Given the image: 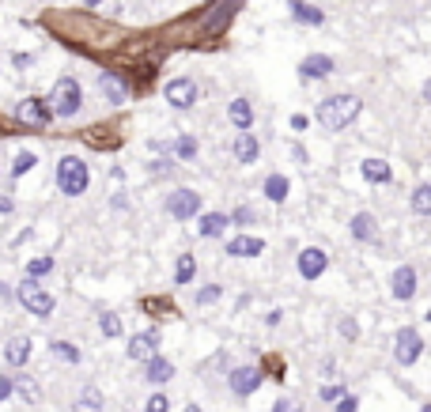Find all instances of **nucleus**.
<instances>
[{"mask_svg":"<svg viewBox=\"0 0 431 412\" xmlns=\"http://www.w3.org/2000/svg\"><path fill=\"white\" fill-rule=\"evenodd\" d=\"M156 348H159V337H156V333H137V337L129 341V355H132V360H151V355H156Z\"/></svg>","mask_w":431,"mask_h":412,"instance_id":"obj_12","label":"nucleus"},{"mask_svg":"<svg viewBox=\"0 0 431 412\" xmlns=\"http://www.w3.org/2000/svg\"><path fill=\"white\" fill-rule=\"evenodd\" d=\"M340 394H345V389H340V386H329V389H322V401H337Z\"/></svg>","mask_w":431,"mask_h":412,"instance_id":"obj_39","label":"nucleus"},{"mask_svg":"<svg viewBox=\"0 0 431 412\" xmlns=\"http://www.w3.org/2000/svg\"><path fill=\"white\" fill-rule=\"evenodd\" d=\"M227 216L224 212H208V216H201V235L205 238H216V235H224L227 231Z\"/></svg>","mask_w":431,"mask_h":412,"instance_id":"obj_19","label":"nucleus"},{"mask_svg":"<svg viewBox=\"0 0 431 412\" xmlns=\"http://www.w3.org/2000/svg\"><path fill=\"white\" fill-rule=\"evenodd\" d=\"M174 280H178V284H190V280H193V254L178 257V273H174Z\"/></svg>","mask_w":431,"mask_h":412,"instance_id":"obj_27","label":"nucleus"},{"mask_svg":"<svg viewBox=\"0 0 431 412\" xmlns=\"http://www.w3.org/2000/svg\"><path fill=\"white\" fill-rule=\"evenodd\" d=\"M197 208H201V197H197V189H174L167 197V212L174 220H193Z\"/></svg>","mask_w":431,"mask_h":412,"instance_id":"obj_7","label":"nucleus"},{"mask_svg":"<svg viewBox=\"0 0 431 412\" xmlns=\"http://www.w3.org/2000/svg\"><path fill=\"white\" fill-rule=\"evenodd\" d=\"M235 155H239V163H253V159H258V136H253L250 129H242V133H239Z\"/></svg>","mask_w":431,"mask_h":412,"instance_id":"obj_18","label":"nucleus"},{"mask_svg":"<svg viewBox=\"0 0 431 412\" xmlns=\"http://www.w3.org/2000/svg\"><path fill=\"white\" fill-rule=\"evenodd\" d=\"M360 114V99L356 95H333V99H326L318 106V125L322 129H348V122H356Z\"/></svg>","mask_w":431,"mask_h":412,"instance_id":"obj_1","label":"nucleus"},{"mask_svg":"<svg viewBox=\"0 0 431 412\" xmlns=\"http://www.w3.org/2000/svg\"><path fill=\"white\" fill-rule=\"evenodd\" d=\"M352 235H356V238H374L371 216H356V220H352Z\"/></svg>","mask_w":431,"mask_h":412,"instance_id":"obj_28","label":"nucleus"},{"mask_svg":"<svg viewBox=\"0 0 431 412\" xmlns=\"http://www.w3.org/2000/svg\"><path fill=\"white\" fill-rule=\"evenodd\" d=\"M4 360L12 363V367H23V363L30 360V337H16V341H8Z\"/></svg>","mask_w":431,"mask_h":412,"instance_id":"obj_16","label":"nucleus"},{"mask_svg":"<svg viewBox=\"0 0 431 412\" xmlns=\"http://www.w3.org/2000/svg\"><path fill=\"white\" fill-rule=\"evenodd\" d=\"M167 408H171L167 397H163V394H151V397H148V408H144V412H167Z\"/></svg>","mask_w":431,"mask_h":412,"instance_id":"obj_34","label":"nucleus"},{"mask_svg":"<svg viewBox=\"0 0 431 412\" xmlns=\"http://www.w3.org/2000/svg\"><path fill=\"white\" fill-rule=\"evenodd\" d=\"M12 389H19V394H23L27 401H38V386L30 382V378H23V375H19L16 382H12Z\"/></svg>","mask_w":431,"mask_h":412,"instance_id":"obj_30","label":"nucleus"},{"mask_svg":"<svg viewBox=\"0 0 431 412\" xmlns=\"http://www.w3.org/2000/svg\"><path fill=\"white\" fill-rule=\"evenodd\" d=\"M50 102L46 99H23L16 106V122L19 125H35V129H46L50 125Z\"/></svg>","mask_w":431,"mask_h":412,"instance_id":"obj_5","label":"nucleus"},{"mask_svg":"<svg viewBox=\"0 0 431 412\" xmlns=\"http://www.w3.org/2000/svg\"><path fill=\"white\" fill-rule=\"evenodd\" d=\"M424 99H427V102H431V80H427V83H424Z\"/></svg>","mask_w":431,"mask_h":412,"instance_id":"obj_43","label":"nucleus"},{"mask_svg":"<svg viewBox=\"0 0 431 412\" xmlns=\"http://www.w3.org/2000/svg\"><path fill=\"white\" fill-rule=\"evenodd\" d=\"M16 295H19V302H23L30 314H38V318H50V314H53V295L38 288V280H35V276L23 280V284L16 288Z\"/></svg>","mask_w":431,"mask_h":412,"instance_id":"obj_4","label":"nucleus"},{"mask_svg":"<svg viewBox=\"0 0 431 412\" xmlns=\"http://www.w3.org/2000/svg\"><path fill=\"white\" fill-rule=\"evenodd\" d=\"M299 72H303V80H322V76L333 72V61H329L326 53H314V57H306L299 64Z\"/></svg>","mask_w":431,"mask_h":412,"instance_id":"obj_13","label":"nucleus"},{"mask_svg":"<svg viewBox=\"0 0 431 412\" xmlns=\"http://www.w3.org/2000/svg\"><path fill=\"white\" fill-rule=\"evenodd\" d=\"M258 386H261V371H258V367H235V371H231V389H235L239 397H250Z\"/></svg>","mask_w":431,"mask_h":412,"instance_id":"obj_9","label":"nucleus"},{"mask_svg":"<svg viewBox=\"0 0 431 412\" xmlns=\"http://www.w3.org/2000/svg\"><path fill=\"white\" fill-rule=\"evenodd\" d=\"M98 88H103V95H106L110 102H125V99H129V88L117 80L114 72H103V76H98Z\"/></svg>","mask_w":431,"mask_h":412,"instance_id":"obj_14","label":"nucleus"},{"mask_svg":"<svg viewBox=\"0 0 431 412\" xmlns=\"http://www.w3.org/2000/svg\"><path fill=\"white\" fill-rule=\"evenodd\" d=\"M12 397V378H0V405Z\"/></svg>","mask_w":431,"mask_h":412,"instance_id":"obj_38","label":"nucleus"},{"mask_svg":"<svg viewBox=\"0 0 431 412\" xmlns=\"http://www.w3.org/2000/svg\"><path fill=\"white\" fill-rule=\"evenodd\" d=\"M390 291H393V299H413L416 295V269L413 265H401L393 273V280H390Z\"/></svg>","mask_w":431,"mask_h":412,"instance_id":"obj_11","label":"nucleus"},{"mask_svg":"<svg viewBox=\"0 0 431 412\" xmlns=\"http://www.w3.org/2000/svg\"><path fill=\"white\" fill-rule=\"evenodd\" d=\"M420 352H424V337H420L416 329H401V333H397V344H393L397 363H401V367L416 363V360H420Z\"/></svg>","mask_w":431,"mask_h":412,"instance_id":"obj_6","label":"nucleus"},{"mask_svg":"<svg viewBox=\"0 0 431 412\" xmlns=\"http://www.w3.org/2000/svg\"><path fill=\"white\" fill-rule=\"evenodd\" d=\"M171 375H174L171 360H163V355H151V360H148V382H167Z\"/></svg>","mask_w":431,"mask_h":412,"instance_id":"obj_21","label":"nucleus"},{"mask_svg":"<svg viewBox=\"0 0 431 412\" xmlns=\"http://www.w3.org/2000/svg\"><path fill=\"white\" fill-rule=\"evenodd\" d=\"M261 250H265L261 238H231V242H227V254L231 257H258Z\"/></svg>","mask_w":431,"mask_h":412,"instance_id":"obj_15","label":"nucleus"},{"mask_svg":"<svg viewBox=\"0 0 431 412\" xmlns=\"http://www.w3.org/2000/svg\"><path fill=\"white\" fill-rule=\"evenodd\" d=\"M424 412H431V405H427V408H424Z\"/></svg>","mask_w":431,"mask_h":412,"instance_id":"obj_44","label":"nucleus"},{"mask_svg":"<svg viewBox=\"0 0 431 412\" xmlns=\"http://www.w3.org/2000/svg\"><path fill=\"white\" fill-rule=\"evenodd\" d=\"M326 265H329V257H326V250H318V246H311V250L299 254V273H303V280H318V276L326 273Z\"/></svg>","mask_w":431,"mask_h":412,"instance_id":"obj_10","label":"nucleus"},{"mask_svg":"<svg viewBox=\"0 0 431 412\" xmlns=\"http://www.w3.org/2000/svg\"><path fill=\"white\" fill-rule=\"evenodd\" d=\"M287 8H292V16L299 19V23H311V27H318V23L326 19L322 12H318V8H311V4H306V0H292Z\"/></svg>","mask_w":431,"mask_h":412,"instance_id":"obj_20","label":"nucleus"},{"mask_svg":"<svg viewBox=\"0 0 431 412\" xmlns=\"http://www.w3.org/2000/svg\"><path fill=\"white\" fill-rule=\"evenodd\" d=\"M87 182H91V175H87V163L76 159V155H64L57 163V186L61 193H69V197H80V193L87 189Z\"/></svg>","mask_w":431,"mask_h":412,"instance_id":"obj_3","label":"nucleus"},{"mask_svg":"<svg viewBox=\"0 0 431 412\" xmlns=\"http://www.w3.org/2000/svg\"><path fill=\"white\" fill-rule=\"evenodd\" d=\"M53 355H61V360H69V363H80V352L64 341H53Z\"/></svg>","mask_w":431,"mask_h":412,"instance_id":"obj_31","label":"nucleus"},{"mask_svg":"<svg viewBox=\"0 0 431 412\" xmlns=\"http://www.w3.org/2000/svg\"><path fill=\"white\" fill-rule=\"evenodd\" d=\"M287 189H292V186H287L284 175H269V178H265V197H269V201H276V204L287 201Z\"/></svg>","mask_w":431,"mask_h":412,"instance_id":"obj_22","label":"nucleus"},{"mask_svg":"<svg viewBox=\"0 0 431 412\" xmlns=\"http://www.w3.org/2000/svg\"><path fill=\"white\" fill-rule=\"evenodd\" d=\"M231 122H235L239 129H250L253 110H250V102H246V99H235V102H231Z\"/></svg>","mask_w":431,"mask_h":412,"instance_id":"obj_24","label":"nucleus"},{"mask_svg":"<svg viewBox=\"0 0 431 412\" xmlns=\"http://www.w3.org/2000/svg\"><path fill=\"white\" fill-rule=\"evenodd\" d=\"M197 99V83L193 80H171L167 83V102L174 106V110H190Z\"/></svg>","mask_w":431,"mask_h":412,"instance_id":"obj_8","label":"nucleus"},{"mask_svg":"<svg viewBox=\"0 0 431 412\" xmlns=\"http://www.w3.org/2000/svg\"><path fill=\"white\" fill-rule=\"evenodd\" d=\"M98 329H103L106 337H117V333H121V318H117V314H110V310H103V318H98Z\"/></svg>","mask_w":431,"mask_h":412,"instance_id":"obj_26","label":"nucleus"},{"mask_svg":"<svg viewBox=\"0 0 431 412\" xmlns=\"http://www.w3.org/2000/svg\"><path fill=\"white\" fill-rule=\"evenodd\" d=\"M80 106H84L80 83H76L72 76H61V80L53 83V91H50V114L53 117H76Z\"/></svg>","mask_w":431,"mask_h":412,"instance_id":"obj_2","label":"nucleus"},{"mask_svg":"<svg viewBox=\"0 0 431 412\" xmlns=\"http://www.w3.org/2000/svg\"><path fill=\"white\" fill-rule=\"evenodd\" d=\"M360 405H356V397H352V394H340L337 397V412H356Z\"/></svg>","mask_w":431,"mask_h":412,"instance_id":"obj_35","label":"nucleus"},{"mask_svg":"<svg viewBox=\"0 0 431 412\" xmlns=\"http://www.w3.org/2000/svg\"><path fill=\"white\" fill-rule=\"evenodd\" d=\"M250 220H253V212H250V208H239V212H235V220H231V223H250Z\"/></svg>","mask_w":431,"mask_h":412,"instance_id":"obj_40","label":"nucleus"},{"mask_svg":"<svg viewBox=\"0 0 431 412\" xmlns=\"http://www.w3.org/2000/svg\"><path fill=\"white\" fill-rule=\"evenodd\" d=\"M53 269V257H35V261L27 265V276H46Z\"/></svg>","mask_w":431,"mask_h":412,"instance_id":"obj_32","label":"nucleus"},{"mask_svg":"<svg viewBox=\"0 0 431 412\" xmlns=\"http://www.w3.org/2000/svg\"><path fill=\"white\" fill-rule=\"evenodd\" d=\"M340 333H345L348 341H356V337H360V325L352 322V318H345V322H340Z\"/></svg>","mask_w":431,"mask_h":412,"instance_id":"obj_36","label":"nucleus"},{"mask_svg":"<svg viewBox=\"0 0 431 412\" xmlns=\"http://www.w3.org/2000/svg\"><path fill=\"white\" fill-rule=\"evenodd\" d=\"M16 208V201L12 197H0V212H12Z\"/></svg>","mask_w":431,"mask_h":412,"instance_id":"obj_41","label":"nucleus"},{"mask_svg":"<svg viewBox=\"0 0 431 412\" xmlns=\"http://www.w3.org/2000/svg\"><path fill=\"white\" fill-rule=\"evenodd\" d=\"M413 212L416 216H431V186H420L413 193Z\"/></svg>","mask_w":431,"mask_h":412,"instance_id":"obj_25","label":"nucleus"},{"mask_svg":"<svg viewBox=\"0 0 431 412\" xmlns=\"http://www.w3.org/2000/svg\"><path fill=\"white\" fill-rule=\"evenodd\" d=\"M363 178H367L371 186L390 182V163H386V159H363Z\"/></svg>","mask_w":431,"mask_h":412,"instance_id":"obj_17","label":"nucleus"},{"mask_svg":"<svg viewBox=\"0 0 431 412\" xmlns=\"http://www.w3.org/2000/svg\"><path fill=\"white\" fill-rule=\"evenodd\" d=\"M272 412H295V408L287 405V397H284V401H276V408H272Z\"/></svg>","mask_w":431,"mask_h":412,"instance_id":"obj_42","label":"nucleus"},{"mask_svg":"<svg viewBox=\"0 0 431 412\" xmlns=\"http://www.w3.org/2000/svg\"><path fill=\"white\" fill-rule=\"evenodd\" d=\"M212 299H219V288H201L197 291V302H212Z\"/></svg>","mask_w":431,"mask_h":412,"instance_id":"obj_37","label":"nucleus"},{"mask_svg":"<svg viewBox=\"0 0 431 412\" xmlns=\"http://www.w3.org/2000/svg\"><path fill=\"white\" fill-rule=\"evenodd\" d=\"M72 412H103V394H98L95 386H87L80 394V401L72 405Z\"/></svg>","mask_w":431,"mask_h":412,"instance_id":"obj_23","label":"nucleus"},{"mask_svg":"<svg viewBox=\"0 0 431 412\" xmlns=\"http://www.w3.org/2000/svg\"><path fill=\"white\" fill-rule=\"evenodd\" d=\"M35 163H38V155H35V151H23V155L16 159V167H12V178H19V175H27V170L35 167Z\"/></svg>","mask_w":431,"mask_h":412,"instance_id":"obj_29","label":"nucleus"},{"mask_svg":"<svg viewBox=\"0 0 431 412\" xmlns=\"http://www.w3.org/2000/svg\"><path fill=\"white\" fill-rule=\"evenodd\" d=\"M174 151H178V159H193L197 155V140L193 136H182L178 144H174Z\"/></svg>","mask_w":431,"mask_h":412,"instance_id":"obj_33","label":"nucleus"}]
</instances>
